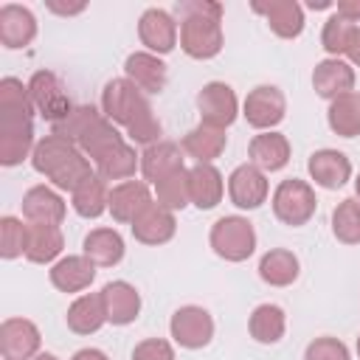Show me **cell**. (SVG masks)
I'll list each match as a JSON object with an SVG mask.
<instances>
[{
    "instance_id": "cell-52",
    "label": "cell",
    "mask_w": 360,
    "mask_h": 360,
    "mask_svg": "<svg viewBox=\"0 0 360 360\" xmlns=\"http://www.w3.org/2000/svg\"><path fill=\"white\" fill-rule=\"evenodd\" d=\"M354 197H357V200H360V174H357V177H354Z\"/></svg>"
},
{
    "instance_id": "cell-12",
    "label": "cell",
    "mask_w": 360,
    "mask_h": 360,
    "mask_svg": "<svg viewBox=\"0 0 360 360\" xmlns=\"http://www.w3.org/2000/svg\"><path fill=\"white\" fill-rule=\"evenodd\" d=\"M42 335L28 318H6L0 323V354L3 360H34L39 354Z\"/></svg>"
},
{
    "instance_id": "cell-26",
    "label": "cell",
    "mask_w": 360,
    "mask_h": 360,
    "mask_svg": "<svg viewBox=\"0 0 360 360\" xmlns=\"http://www.w3.org/2000/svg\"><path fill=\"white\" fill-rule=\"evenodd\" d=\"M79 152H82V149H79L76 143H70V141H65V138H56V135H45V138L37 141V146H34L31 166H34L37 174H42V177L51 180V177H53L62 166H68Z\"/></svg>"
},
{
    "instance_id": "cell-40",
    "label": "cell",
    "mask_w": 360,
    "mask_h": 360,
    "mask_svg": "<svg viewBox=\"0 0 360 360\" xmlns=\"http://www.w3.org/2000/svg\"><path fill=\"white\" fill-rule=\"evenodd\" d=\"M25 245H28V222L6 214L0 217V256L6 262L25 256Z\"/></svg>"
},
{
    "instance_id": "cell-34",
    "label": "cell",
    "mask_w": 360,
    "mask_h": 360,
    "mask_svg": "<svg viewBox=\"0 0 360 360\" xmlns=\"http://www.w3.org/2000/svg\"><path fill=\"white\" fill-rule=\"evenodd\" d=\"M70 205L79 217L84 219H98L107 208H110V188L107 180H101L98 174L87 177L73 194H70Z\"/></svg>"
},
{
    "instance_id": "cell-27",
    "label": "cell",
    "mask_w": 360,
    "mask_h": 360,
    "mask_svg": "<svg viewBox=\"0 0 360 360\" xmlns=\"http://www.w3.org/2000/svg\"><path fill=\"white\" fill-rule=\"evenodd\" d=\"M82 253L96 264V267H115L124 253V236L115 228H93L84 239H82Z\"/></svg>"
},
{
    "instance_id": "cell-17",
    "label": "cell",
    "mask_w": 360,
    "mask_h": 360,
    "mask_svg": "<svg viewBox=\"0 0 360 360\" xmlns=\"http://www.w3.org/2000/svg\"><path fill=\"white\" fill-rule=\"evenodd\" d=\"M312 90L326 98V101H335L346 93L354 90V68L346 62V59H321L315 68H312Z\"/></svg>"
},
{
    "instance_id": "cell-33",
    "label": "cell",
    "mask_w": 360,
    "mask_h": 360,
    "mask_svg": "<svg viewBox=\"0 0 360 360\" xmlns=\"http://www.w3.org/2000/svg\"><path fill=\"white\" fill-rule=\"evenodd\" d=\"M135 169H141V155L127 141H121L118 146H112L107 155H101L96 160V174L101 180H121L124 183L135 174Z\"/></svg>"
},
{
    "instance_id": "cell-50",
    "label": "cell",
    "mask_w": 360,
    "mask_h": 360,
    "mask_svg": "<svg viewBox=\"0 0 360 360\" xmlns=\"http://www.w3.org/2000/svg\"><path fill=\"white\" fill-rule=\"evenodd\" d=\"M307 6H309L312 11H321V8H335V3H332V0H309Z\"/></svg>"
},
{
    "instance_id": "cell-29",
    "label": "cell",
    "mask_w": 360,
    "mask_h": 360,
    "mask_svg": "<svg viewBox=\"0 0 360 360\" xmlns=\"http://www.w3.org/2000/svg\"><path fill=\"white\" fill-rule=\"evenodd\" d=\"M65 250V236L59 225H34L28 222V245H25V259L31 264H53L62 259Z\"/></svg>"
},
{
    "instance_id": "cell-48",
    "label": "cell",
    "mask_w": 360,
    "mask_h": 360,
    "mask_svg": "<svg viewBox=\"0 0 360 360\" xmlns=\"http://www.w3.org/2000/svg\"><path fill=\"white\" fill-rule=\"evenodd\" d=\"M346 56H349V65L354 68H360V25L354 28V34H352V39H349V48H346Z\"/></svg>"
},
{
    "instance_id": "cell-15",
    "label": "cell",
    "mask_w": 360,
    "mask_h": 360,
    "mask_svg": "<svg viewBox=\"0 0 360 360\" xmlns=\"http://www.w3.org/2000/svg\"><path fill=\"white\" fill-rule=\"evenodd\" d=\"M37 17L28 6L20 3H6L0 6V45L8 51L28 48L37 39Z\"/></svg>"
},
{
    "instance_id": "cell-30",
    "label": "cell",
    "mask_w": 360,
    "mask_h": 360,
    "mask_svg": "<svg viewBox=\"0 0 360 360\" xmlns=\"http://www.w3.org/2000/svg\"><path fill=\"white\" fill-rule=\"evenodd\" d=\"M180 146L197 163H214L225 152L228 135H225V129H217V127H208V124H197L194 129H188L183 135V143Z\"/></svg>"
},
{
    "instance_id": "cell-41",
    "label": "cell",
    "mask_w": 360,
    "mask_h": 360,
    "mask_svg": "<svg viewBox=\"0 0 360 360\" xmlns=\"http://www.w3.org/2000/svg\"><path fill=\"white\" fill-rule=\"evenodd\" d=\"M354 28H357V25L349 22V20H343L340 14L326 17L323 31H321V45H323V51H326L332 59L346 56V48H349V39H352Z\"/></svg>"
},
{
    "instance_id": "cell-38",
    "label": "cell",
    "mask_w": 360,
    "mask_h": 360,
    "mask_svg": "<svg viewBox=\"0 0 360 360\" xmlns=\"http://www.w3.org/2000/svg\"><path fill=\"white\" fill-rule=\"evenodd\" d=\"M121 141H124V135L115 129V124H112V121H107V118L101 115V118H98V121L84 132V138L79 141V149H82V152L96 163L101 155H107V152H110L112 146H118Z\"/></svg>"
},
{
    "instance_id": "cell-22",
    "label": "cell",
    "mask_w": 360,
    "mask_h": 360,
    "mask_svg": "<svg viewBox=\"0 0 360 360\" xmlns=\"http://www.w3.org/2000/svg\"><path fill=\"white\" fill-rule=\"evenodd\" d=\"M152 202V191L146 180H124L110 188V214L121 225H132V219Z\"/></svg>"
},
{
    "instance_id": "cell-18",
    "label": "cell",
    "mask_w": 360,
    "mask_h": 360,
    "mask_svg": "<svg viewBox=\"0 0 360 360\" xmlns=\"http://www.w3.org/2000/svg\"><path fill=\"white\" fill-rule=\"evenodd\" d=\"M256 14L264 17L270 31L278 39H295L304 31V6L298 0H270V3H250Z\"/></svg>"
},
{
    "instance_id": "cell-1",
    "label": "cell",
    "mask_w": 360,
    "mask_h": 360,
    "mask_svg": "<svg viewBox=\"0 0 360 360\" xmlns=\"http://www.w3.org/2000/svg\"><path fill=\"white\" fill-rule=\"evenodd\" d=\"M177 17H180V48L191 59H214L222 45V3L214 0H183L177 3Z\"/></svg>"
},
{
    "instance_id": "cell-43",
    "label": "cell",
    "mask_w": 360,
    "mask_h": 360,
    "mask_svg": "<svg viewBox=\"0 0 360 360\" xmlns=\"http://www.w3.org/2000/svg\"><path fill=\"white\" fill-rule=\"evenodd\" d=\"M304 360H352V352H349V346L340 338L321 335V338L307 343Z\"/></svg>"
},
{
    "instance_id": "cell-7",
    "label": "cell",
    "mask_w": 360,
    "mask_h": 360,
    "mask_svg": "<svg viewBox=\"0 0 360 360\" xmlns=\"http://www.w3.org/2000/svg\"><path fill=\"white\" fill-rule=\"evenodd\" d=\"M242 115L245 121L259 129V132H270L273 127H278L287 115V98L276 84H256L245 101H242Z\"/></svg>"
},
{
    "instance_id": "cell-39",
    "label": "cell",
    "mask_w": 360,
    "mask_h": 360,
    "mask_svg": "<svg viewBox=\"0 0 360 360\" xmlns=\"http://www.w3.org/2000/svg\"><path fill=\"white\" fill-rule=\"evenodd\" d=\"M155 200L169 208V211H183L186 205H191V194H188V169H177L169 177L155 183Z\"/></svg>"
},
{
    "instance_id": "cell-4",
    "label": "cell",
    "mask_w": 360,
    "mask_h": 360,
    "mask_svg": "<svg viewBox=\"0 0 360 360\" xmlns=\"http://www.w3.org/2000/svg\"><path fill=\"white\" fill-rule=\"evenodd\" d=\"M152 110V104H149V98L127 79V76H121V79H110L107 84H104V90H101V115L107 118V121H112V124H118V127H129V124H135L143 112H149Z\"/></svg>"
},
{
    "instance_id": "cell-53",
    "label": "cell",
    "mask_w": 360,
    "mask_h": 360,
    "mask_svg": "<svg viewBox=\"0 0 360 360\" xmlns=\"http://www.w3.org/2000/svg\"><path fill=\"white\" fill-rule=\"evenodd\" d=\"M354 349H357V357H360V335H357V343H354Z\"/></svg>"
},
{
    "instance_id": "cell-36",
    "label": "cell",
    "mask_w": 360,
    "mask_h": 360,
    "mask_svg": "<svg viewBox=\"0 0 360 360\" xmlns=\"http://www.w3.org/2000/svg\"><path fill=\"white\" fill-rule=\"evenodd\" d=\"M98 118H101V112H98L93 104H76L62 121L51 124V135L65 138V141H70V143L79 146V141L84 138V132H87Z\"/></svg>"
},
{
    "instance_id": "cell-19",
    "label": "cell",
    "mask_w": 360,
    "mask_h": 360,
    "mask_svg": "<svg viewBox=\"0 0 360 360\" xmlns=\"http://www.w3.org/2000/svg\"><path fill=\"white\" fill-rule=\"evenodd\" d=\"M290 155H292V146H290L287 135H281L276 129L259 132L248 143V163H253L264 174L267 172H281L290 163Z\"/></svg>"
},
{
    "instance_id": "cell-35",
    "label": "cell",
    "mask_w": 360,
    "mask_h": 360,
    "mask_svg": "<svg viewBox=\"0 0 360 360\" xmlns=\"http://www.w3.org/2000/svg\"><path fill=\"white\" fill-rule=\"evenodd\" d=\"M326 124L340 138H357L360 135V93L352 90V93L329 101Z\"/></svg>"
},
{
    "instance_id": "cell-51",
    "label": "cell",
    "mask_w": 360,
    "mask_h": 360,
    "mask_svg": "<svg viewBox=\"0 0 360 360\" xmlns=\"http://www.w3.org/2000/svg\"><path fill=\"white\" fill-rule=\"evenodd\" d=\"M34 360H59V357H56V354H51V352H39Z\"/></svg>"
},
{
    "instance_id": "cell-20",
    "label": "cell",
    "mask_w": 360,
    "mask_h": 360,
    "mask_svg": "<svg viewBox=\"0 0 360 360\" xmlns=\"http://www.w3.org/2000/svg\"><path fill=\"white\" fill-rule=\"evenodd\" d=\"M101 298H104L107 323L112 326H129L141 315V292L124 278L107 281L101 287Z\"/></svg>"
},
{
    "instance_id": "cell-37",
    "label": "cell",
    "mask_w": 360,
    "mask_h": 360,
    "mask_svg": "<svg viewBox=\"0 0 360 360\" xmlns=\"http://www.w3.org/2000/svg\"><path fill=\"white\" fill-rule=\"evenodd\" d=\"M332 233L343 245H360V200L346 197L332 211Z\"/></svg>"
},
{
    "instance_id": "cell-47",
    "label": "cell",
    "mask_w": 360,
    "mask_h": 360,
    "mask_svg": "<svg viewBox=\"0 0 360 360\" xmlns=\"http://www.w3.org/2000/svg\"><path fill=\"white\" fill-rule=\"evenodd\" d=\"M335 14H340L349 22H360V0H338Z\"/></svg>"
},
{
    "instance_id": "cell-45",
    "label": "cell",
    "mask_w": 360,
    "mask_h": 360,
    "mask_svg": "<svg viewBox=\"0 0 360 360\" xmlns=\"http://www.w3.org/2000/svg\"><path fill=\"white\" fill-rule=\"evenodd\" d=\"M132 360H177V357H174V346L169 340H163V338H146V340L135 343Z\"/></svg>"
},
{
    "instance_id": "cell-42",
    "label": "cell",
    "mask_w": 360,
    "mask_h": 360,
    "mask_svg": "<svg viewBox=\"0 0 360 360\" xmlns=\"http://www.w3.org/2000/svg\"><path fill=\"white\" fill-rule=\"evenodd\" d=\"M0 112H22V115L37 112L31 104L28 84H22V79H17V76L0 79Z\"/></svg>"
},
{
    "instance_id": "cell-14",
    "label": "cell",
    "mask_w": 360,
    "mask_h": 360,
    "mask_svg": "<svg viewBox=\"0 0 360 360\" xmlns=\"http://www.w3.org/2000/svg\"><path fill=\"white\" fill-rule=\"evenodd\" d=\"M124 76L143 96H158V93H163V87L169 82V68L160 56H155L149 51H132L124 59Z\"/></svg>"
},
{
    "instance_id": "cell-21",
    "label": "cell",
    "mask_w": 360,
    "mask_h": 360,
    "mask_svg": "<svg viewBox=\"0 0 360 360\" xmlns=\"http://www.w3.org/2000/svg\"><path fill=\"white\" fill-rule=\"evenodd\" d=\"M65 214H68V205L59 197V191L51 188V186H31L22 194V217H25V222H34V225H62Z\"/></svg>"
},
{
    "instance_id": "cell-2",
    "label": "cell",
    "mask_w": 360,
    "mask_h": 360,
    "mask_svg": "<svg viewBox=\"0 0 360 360\" xmlns=\"http://www.w3.org/2000/svg\"><path fill=\"white\" fill-rule=\"evenodd\" d=\"M208 245L219 259L239 264L256 253V228L248 217L239 214L219 217L208 231Z\"/></svg>"
},
{
    "instance_id": "cell-6",
    "label": "cell",
    "mask_w": 360,
    "mask_h": 360,
    "mask_svg": "<svg viewBox=\"0 0 360 360\" xmlns=\"http://www.w3.org/2000/svg\"><path fill=\"white\" fill-rule=\"evenodd\" d=\"M169 335L180 349H205L214 340V318L205 307L197 304H186L180 309H174L172 321H169Z\"/></svg>"
},
{
    "instance_id": "cell-11",
    "label": "cell",
    "mask_w": 360,
    "mask_h": 360,
    "mask_svg": "<svg viewBox=\"0 0 360 360\" xmlns=\"http://www.w3.org/2000/svg\"><path fill=\"white\" fill-rule=\"evenodd\" d=\"M270 194V183L267 174L262 169H256L253 163H239L231 174H228V200L242 208V211H253L259 208Z\"/></svg>"
},
{
    "instance_id": "cell-23",
    "label": "cell",
    "mask_w": 360,
    "mask_h": 360,
    "mask_svg": "<svg viewBox=\"0 0 360 360\" xmlns=\"http://www.w3.org/2000/svg\"><path fill=\"white\" fill-rule=\"evenodd\" d=\"M188 194H191V205H197L200 211L217 208L225 197L222 172L214 163H194L188 169Z\"/></svg>"
},
{
    "instance_id": "cell-5",
    "label": "cell",
    "mask_w": 360,
    "mask_h": 360,
    "mask_svg": "<svg viewBox=\"0 0 360 360\" xmlns=\"http://www.w3.org/2000/svg\"><path fill=\"white\" fill-rule=\"evenodd\" d=\"M34 115L22 112H0V163L20 166L25 158L34 155Z\"/></svg>"
},
{
    "instance_id": "cell-49",
    "label": "cell",
    "mask_w": 360,
    "mask_h": 360,
    "mask_svg": "<svg viewBox=\"0 0 360 360\" xmlns=\"http://www.w3.org/2000/svg\"><path fill=\"white\" fill-rule=\"evenodd\" d=\"M70 360H110V357H107L101 349H96V346H87V349H79V352H76Z\"/></svg>"
},
{
    "instance_id": "cell-16",
    "label": "cell",
    "mask_w": 360,
    "mask_h": 360,
    "mask_svg": "<svg viewBox=\"0 0 360 360\" xmlns=\"http://www.w3.org/2000/svg\"><path fill=\"white\" fill-rule=\"evenodd\" d=\"M307 172L315 180V186L326 191H338L352 180V160L340 149H315L307 160Z\"/></svg>"
},
{
    "instance_id": "cell-46",
    "label": "cell",
    "mask_w": 360,
    "mask_h": 360,
    "mask_svg": "<svg viewBox=\"0 0 360 360\" xmlns=\"http://www.w3.org/2000/svg\"><path fill=\"white\" fill-rule=\"evenodd\" d=\"M45 6H48V11H53L59 17H76L87 8V3H59V0H48Z\"/></svg>"
},
{
    "instance_id": "cell-28",
    "label": "cell",
    "mask_w": 360,
    "mask_h": 360,
    "mask_svg": "<svg viewBox=\"0 0 360 360\" xmlns=\"http://www.w3.org/2000/svg\"><path fill=\"white\" fill-rule=\"evenodd\" d=\"M65 323L70 332L76 335H96L104 323H107V312H104V298L101 292H82L65 315Z\"/></svg>"
},
{
    "instance_id": "cell-10",
    "label": "cell",
    "mask_w": 360,
    "mask_h": 360,
    "mask_svg": "<svg viewBox=\"0 0 360 360\" xmlns=\"http://www.w3.org/2000/svg\"><path fill=\"white\" fill-rule=\"evenodd\" d=\"M138 39L149 53L166 56L180 42V25L166 8H146L138 17Z\"/></svg>"
},
{
    "instance_id": "cell-8",
    "label": "cell",
    "mask_w": 360,
    "mask_h": 360,
    "mask_svg": "<svg viewBox=\"0 0 360 360\" xmlns=\"http://www.w3.org/2000/svg\"><path fill=\"white\" fill-rule=\"evenodd\" d=\"M28 93H31L34 110H37L39 118H45L48 124L62 121V118L76 107V104H70L62 79H59L56 73H51V70H37V73L28 79Z\"/></svg>"
},
{
    "instance_id": "cell-9",
    "label": "cell",
    "mask_w": 360,
    "mask_h": 360,
    "mask_svg": "<svg viewBox=\"0 0 360 360\" xmlns=\"http://www.w3.org/2000/svg\"><path fill=\"white\" fill-rule=\"evenodd\" d=\"M197 112H200V124H208V127H217V129H228L239 118V98H236L231 84L208 82L197 93Z\"/></svg>"
},
{
    "instance_id": "cell-13",
    "label": "cell",
    "mask_w": 360,
    "mask_h": 360,
    "mask_svg": "<svg viewBox=\"0 0 360 360\" xmlns=\"http://www.w3.org/2000/svg\"><path fill=\"white\" fill-rule=\"evenodd\" d=\"M129 231H132L135 242L149 245V248H158V245H166V242L174 239V233H177V217H174V211H169V208H163L158 200H152V202L132 219Z\"/></svg>"
},
{
    "instance_id": "cell-31",
    "label": "cell",
    "mask_w": 360,
    "mask_h": 360,
    "mask_svg": "<svg viewBox=\"0 0 360 360\" xmlns=\"http://www.w3.org/2000/svg\"><path fill=\"white\" fill-rule=\"evenodd\" d=\"M301 273V262L287 248H270L259 259V278L270 287H290Z\"/></svg>"
},
{
    "instance_id": "cell-24",
    "label": "cell",
    "mask_w": 360,
    "mask_h": 360,
    "mask_svg": "<svg viewBox=\"0 0 360 360\" xmlns=\"http://www.w3.org/2000/svg\"><path fill=\"white\" fill-rule=\"evenodd\" d=\"M51 284L59 292H82L93 284L96 278V264L84 256V253H73V256H62L59 262L51 264L48 270Z\"/></svg>"
},
{
    "instance_id": "cell-25",
    "label": "cell",
    "mask_w": 360,
    "mask_h": 360,
    "mask_svg": "<svg viewBox=\"0 0 360 360\" xmlns=\"http://www.w3.org/2000/svg\"><path fill=\"white\" fill-rule=\"evenodd\" d=\"M183 166V146L174 141H158L141 152V174L146 183H158Z\"/></svg>"
},
{
    "instance_id": "cell-44",
    "label": "cell",
    "mask_w": 360,
    "mask_h": 360,
    "mask_svg": "<svg viewBox=\"0 0 360 360\" xmlns=\"http://www.w3.org/2000/svg\"><path fill=\"white\" fill-rule=\"evenodd\" d=\"M160 135H163V124L158 121L155 110L143 112L135 124H129V127H127V138H129L132 143H141L143 149H146V146H152V143H158V141H163Z\"/></svg>"
},
{
    "instance_id": "cell-3",
    "label": "cell",
    "mask_w": 360,
    "mask_h": 360,
    "mask_svg": "<svg viewBox=\"0 0 360 360\" xmlns=\"http://www.w3.org/2000/svg\"><path fill=\"white\" fill-rule=\"evenodd\" d=\"M270 205H273V214H276L278 222H284L290 228H301L315 217L318 197H315V188L307 180L287 177L276 186Z\"/></svg>"
},
{
    "instance_id": "cell-32",
    "label": "cell",
    "mask_w": 360,
    "mask_h": 360,
    "mask_svg": "<svg viewBox=\"0 0 360 360\" xmlns=\"http://www.w3.org/2000/svg\"><path fill=\"white\" fill-rule=\"evenodd\" d=\"M248 332L256 343L273 346L287 332V312L278 304H259L248 318Z\"/></svg>"
}]
</instances>
